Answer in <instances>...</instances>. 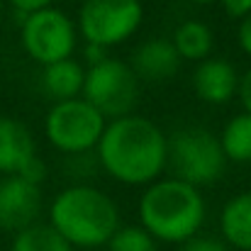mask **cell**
<instances>
[{"instance_id": "44dd1931", "label": "cell", "mask_w": 251, "mask_h": 251, "mask_svg": "<svg viewBox=\"0 0 251 251\" xmlns=\"http://www.w3.org/2000/svg\"><path fill=\"white\" fill-rule=\"evenodd\" d=\"M237 98L244 107V112L251 115V66L239 76V85H237Z\"/></svg>"}, {"instance_id": "ffe728a7", "label": "cell", "mask_w": 251, "mask_h": 251, "mask_svg": "<svg viewBox=\"0 0 251 251\" xmlns=\"http://www.w3.org/2000/svg\"><path fill=\"white\" fill-rule=\"evenodd\" d=\"M17 176L42 188V183H44V178H47V164H44L39 156H34V159H29V161L22 166V171H20Z\"/></svg>"}, {"instance_id": "4fadbf2b", "label": "cell", "mask_w": 251, "mask_h": 251, "mask_svg": "<svg viewBox=\"0 0 251 251\" xmlns=\"http://www.w3.org/2000/svg\"><path fill=\"white\" fill-rule=\"evenodd\" d=\"M222 242L237 251H251V190L232 195L220 212Z\"/></svg>"}, {"instance_id": "6da1fadb", "label": "cell", "mask_w": 251, "mask_h": 251, "mask_svg": "<svg viewBox=\"0 0 251 251\" xmlns=\"http://www.w3.org/2000/svg\"><path fill=\"white\" fill-rule=\"evenodd\" d=\"M95 159L122 185H149L168 168V137L156 122L142 115L115 117L102 129Z\"/></svg>"}, {"instance_id": "603a6c76", "label": "cell", "mask_w": 251, "mask_h": 251, "mask_svg": "<svg viewBox=\"0 0 251 251\" xmlns=\"http://www.w3.org/2000/svg\"><path fill=\"white\" fill-rule=\"evenodd\" d=\"M237 42H239V49L251 56V12L239 20V27H237Z\"/></svg>"}, {"instance_id": "8fae6325", "label": "cell", "mask_w": 251, "mask_h": 251, "mask_svg": "<svg viewBox=\"0 0 251 251\" xmlns=\"http://www.w3.org/2000/svg\"><path fill=\"white\" fill-rule=\"evenodd\" d=\"M178 66H180V56L166 37H154V39L142 42L134 49L132 61H129V69L134 71V76L139 81H151V83L173 78L178 74Z\"/></svg>"}, {"instance_id": "277c9868", "label": "cell", "mask_w": 251, "mask_h": 251, "mask_svg": "<svg viewBox=\"0 0 251 251\" xmlns=\"http://www.w3.org/2000/svg\"><path fill=\"white\" fill-rule=\"evenodd\" d=\"M168 166L173 178L202 188L222 178L227 159L217 134L202 127H185L168 137Z\"/></svg>"}, {"instance_id": "484cf974", "label": "cell", "mask_w": 251, "mask_h": 251, "mask_svg": "<svg viewBox=\"0 0 251 251\" xmlns=\"http://www.w3.org/2000/svg\"><path fill=\"white\" fill-rule=\"evenodd\" d=\"M190 2H198V5H210V2H217V0H190Z\"/></svg>"}, {"instance_id": "d6986e66", "label": "cell", "mask_w": 251, "mask_h": 251, "mask_svg": "<svg viewBox=\"0 0 251 251\" xmlns=\"http://www.w3.org/2000/svg\"><path fill=\"white\" fill-rule=\"evenodd\" d=\"M178 247H180L178 251H229V247L222 239H217V237H200V234L190 237L188 242H183Z\"/></svg>"}, {"instance_id": "5bb4252c", "label": "cell", "mask_w": 251, "mask_h": 251, "mask_svg": "<svg viewBox=\"0 0 251 251\" xmlns=\"http://www.w3.org/2000/svg\"><path fill=\"white\" fill-rule=\"evenodd\" d=\"M85 78V66L81 61H76L74 56L54 61L49 66H42V90L59 100H71V98H81Z\"/></svg>"}, {"instance_id": "7a4b0ae2", "label": "cell", "mask_w": 251, "mask_h": 251, "mask_svg": "<svg viewBox=\"0 0 251 251\" xmlns=\"http://www.w3.org/2000/svg\"><path fill=\"white\" fill-rule=\"evenodd\" d=\"M137 215L139 227H144L156 242L183 244L200 234L207 207L200 188L178 178H159L142 193Z\"/></svg>"}, {"instance_id": "3957f363", "label": "cell", "mask_w": 251, "mask_h": 251, "mask_svg": "<svg viewBox=\"0 0 251 251\" xmlns=\"http://www.w3.org/2000/svg\"><path fill=\"white\" fill-rule=\"evenodd\" d=\"M49 227H54L74 249H100L120 227V210L105 190L76 183L59 190L51 200Z\"/></svg>"}, {"instance_id": "2e32d148", "label": "cell", "mask_w": 251, "mask_h": 251, "mask_svg": "<svg viewBox=\"0 0 251 251\" xmlns=\"http://www.w3.org/2000/svg\"><path fill=\"white\" fill-rule=\"evenodd\" d=\"M220 147L225 151V159L232 164H251V115L249 112H239L234 115L222 134L217 137Z\"/></svg>"}, {"instance_id": "9c48e42d", "label": "cell", "mask_w": 251, "mask_h": 251, "mask_svg": "<svg viewBox=\"0 0 251 251\" xmlns=\"http://www.w3.org/2000/svg\"><path fill=\"white\" fill-rule=\"evenodd\" d=\"M42 212V188L20 178L5 176L0 180V229L17 234L37 222Z\"/></svg>"}, {"instance_id": "30bf717a", "label": "cell", "mask_w": 251, "mask_h": 251, "mask_svg": "<svg viewBox=\"0 0 251 251\" xmlns=\"http://www.w3.org/2000/svg\"><path fill=\"white\" fill-rule=\"evenodd\" d=\"M239 74L237 69L217 56H207L198 61V69L193 71V90L195 95L207 105H225L237 95Z\"/></svg>"}, {"instance_id": "5b68a950", "label": "cell", "mask_w": 251, "mask_h": 251, "mask_svg": "<svg viewBox=\"0 0 251 251\" xmlns=\"http://www.w3.org/2000/svg\"><path fill=\"white\" fill-rule=\"evenodd\" d=\"M107 120L83 98L59 100L44 117V134L49 144L66 156H85L95 151Z\"/></svg>"}, {"instance_id": "d4e9b609", "label": "cell", "mask_w": 251, "mask_h": 251, "mask_svg": "<svg viewBox=\"0 0 251 251\" xmlns=\"http://www.w3.org/2000/svg\"><path fill=\"white\" fill-rule=\"evenodd\" d=\"M83 59L88 61V66H93V64H98V61L107 59V49H102V47H95V44H85Z\"/></svg>"}, {"instance_id": "ba28073f", "label": "cell", "mask_w": 251, "mask_h": 251, "mask_svg": "<svg viewBox=\"0 0 251 251\" xmlns=\"http://www.w3.org/2000/svg\"><path fill=\"white\" fill-rule=\"evenodd\" d=\"M142 22V0H85L76 20V29L85 44L110 49L132 39Z\"/></svg>"}, {"instance_id": "9a60e30c", "label": "cell", "mask_w": 251, "mask_h": 251, "mask_svg": "<svg viewBox=\"0 0 251 251\" xmlns=\"http://www.w3.org/2000/svg\"><path fill=\"white\" fill-rule=\"evenodd\" d=\"M171 44L178 51L180 61H202L215 47V34L202 20H185L176 27Z\"/></svg>"}, {"instance_id": "8992f818", "label": "cell", "mask_w": 251, "mask_h": 251, "mask_svg": "<svg viewBox=\"0 0 251 251\" xmlns=\"http://www.w3.org/2000/svg\"><path fill=\"white\" fill-rule=\"evenodd\" d=\"M81 98L105 120L132 115L139 100V78L122 59H102L85 69Z\"/></svg>"}, {"instance_id": "52a82bcc", "label": "cell", "mask_w": 251, "mask_h": 251, "mask_svg": "<svg viewBox=\"0 0 251 251\" xmlns=\"http://www.w3.org/2000/svg\"><path fill=\"white\" fill-rule=\"evenodd\" d=\"M20 42L32 61H37L39 66H49L54 61L74 56L78 44V29L64 10L49 5L22 15Z\"/></svg>"}, {"instance_id": "ac0fdd59", "label": "cell", "mask_w": 251, "mask_h": 251, "mask_svg": "<svg viewBox=\"0 0 251 251\" xmlns=\"http://www.w3.org/2000/svg\"><path fill=\"white\" fill-rule=\"evenodd\" d=\"M107 251H159V242L139 225H120L110 242L105 244Z\"/></svg>"}, {"instance_id": "7c38bea8", "label": "cell", "mask_w": 251, "mask_h": 251, "mask_svg": "<svg viewBox=\"0 0 251 251\" xmlns=\"http://www.w3.org/2000/svg\"><path fill=\"white\" fill-rule=\"evenodd\" d=\"M37 156V144L27 125L0 115V173L17 176L22 166Z\"/></svg>"}, {"instance_id": "4316f807", "label": "cell", "mask_w": 251, "mask_h": 251, "mask_svg": "<svg viewBox=\"0 0 251 251\" xmlns=\"http://www.w3.org/2000/svg\"><path fill=\"white\" fill-rule=\"evenodd\" d=\"M81 251H107L105 247H100V249H81Z\"/></svg>"}, {"instance_id": "cb8c5ba5", "label": "cell", "mask_w": 251, "mask_h": 251, "mask_svg": "<svg viewBox=\"0 0 251 251\" xmlns=\"http://www.w3.org/2000/svg\"><path fill=\"white\" fill-rule=\"evenodd\" d=\"M20 15H29L34 10H42V7H49L54 0H7Z\"/></svg>"}, {"instance_id": "e0dca14e", "label": "cell", "mask_w": 251, "mask_h": 251, "mask_svg": "<svg viewBox=\"0 0 251 251\" xmlns=\"http://www.w3.org/2000/svg\"><path fill=\"white\" fill-rule=\"evenodd\" d=\"M10 251H76L54 227L49 225H29L12 237Z\"/></svg>"}, {"instance_id": "83f0119b", "label": "cell", "mask_w": 251, "mask_h": 251, "mask_svg": "<svg viewBox=\"0 0 251 251\" xmlns=\"http://www.w3.org/2000/svg\"><path fill=\"white\" fill-rule=\"evenodd\" d=\"M81 2H85V0H81Z\"/></svg>"}, {"instance_id": "7402d4cb", "label": "cell", "mask_w": 251, "mask_h": 251, "mask_svg": "<svg viewBox=\"0 0 251 251\" xmlns=\"http://www.w3.org/2000/svg\"><path fill=\"white\" fill-rule=\"evenodd\" d=\"M217 2H220L222 10H225L229 17H234V20H242L244 15L251 12V0H217Z\"/></svg>"}]
</instances>
